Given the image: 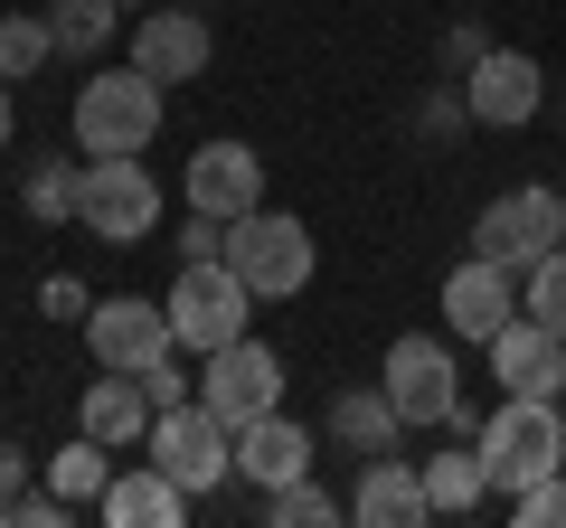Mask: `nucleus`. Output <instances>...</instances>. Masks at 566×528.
Returning <instances> with one entry per match:
<instances>
[{"label": "nucleus", "instance_id": "c85d7f7f", "mask_svg": "<svg viewBox=\"0 0 566 528\" xmlns=\"http://www.w3.org/2000/svg\"><path fill=\"white\" fill-rule=\"evenodd\" d=\"M208 255H227V218L189 208V218H180V264H208Z\"/></svg>", "mask_w": 566, "mask_h": 528}, {"label": "nucleus", "instance_id": "f704fd0d", "mask_svg": "<svg viewBox=\"0 0 566 528\" xmlns=\"http://www.w3.org/2000/svg\"><path fill=\"white\" fill-rule=\"evenodd\" d=\"M114 10H161V0H114Z\"/></svg>", "mask_w": 566, "mask_h": 528}, {"label": "nucleus", "instance_id": "cd10ccee", "mask_svg": "<svg viewBox=\"0 0 566 528\" xmlns=\"http://www.w3.org/2000/svg\"><path fill=\"white\" fill-rule=\"evenodd\" d=\"M510 519H520V528H566V472H547V482L510 490Z\"/></svg>", "mask_w": 566, "mask_h": 528}, {"label": "nucleus", "instance_id": "bb28decb", "mask_svg": "<svg viewBox=\"0 0 566 528\" xmlns=\"http://www.w3.org/2000/svg\"><path fill=\"white\" fill-rule=\"evenodd\" d=\"M48 57H57V29L48 20H0V76L10 85H29Z\"/></svg>", "mask_w": 566, "mask_h": 528}, {"label": "nucleus", "instance_id": "2f4dec72", "mask_svg": "<svg viewBox=\"0 0 566 528\" xmlns=\"http://www.w3.org/2000/svg\"><path fill=\"white\" fill-rule=\"evenodd\" d=\"M66 509H76V500H57V490H20V500H10V519H29V528H57Z\"/></svg>", "mask_w": 566, "mask_h": 528}, {"label": "nucleus", "instance_id": "f03ea898", "mask_svg": "<svg viewBox=\"0 0 566 528\" xmlns=\"http://www.w3.org/2000/svg\"><path fill=\"white\" fill-rule=\"evenodd\" d=\"M472 444L491 463V490H528L547 472H566V415H557V397H501Z\"/></svg>", "mask_w": 566, "mask_h": 528}, {"label": "nucleus", "instance_id": "f257e3e1", "mask_svg": "<svg viewBox=\"0 0 566 528\" xmlns=\"http://www.w3.org/2000/svg\"><path fill=\"white\" fill-rule=\"evenodd\" d=\"M161 133V76L142 66H95L76 85V151L85 161H123V151H151Z\"/></svg>", "mask_w": 566, "mask_h": 528}, {"label": "nucleus", "instance_id": "b1692460", "mask_svg": "<svg viewBox=\"0 0 566 528\" xmlns=\"http://www.w3.org/2000/svg\"><path fill=\"white\" fill-rule=\"evenodd\" d=\"M264 519H274V528H331V519H349V500H331V490L303 472V482L264 490Z\"/></svg>", "mask_w": 566, "mask_h": 528}, {"label": "nucleus", "instance_id": "39448f33", "mask_svg": "<svg viewBox=\"0 0 566 528\" xmlns=\"http://www.w3.org/2000/svg\"><path fill=\"white\" fill-rule=\"evenodd\" d=\"M245 303H255V293H245V274L227 255H208V264H180V274H170V340L180 349H227V340H245Z\"/></svg>", "mask_w": 566, "mask_h": 528}, {"label": "nucleus", "instance_id": "72a5a7b5", "mask_svg": "<svg viewBox=\"0 0 566 528\" xmlns=\"http://www.w3.org/2000/svg\"><path fill=\"white\" fill-rule=\"evenodd\" d=\"M10 133H20V104H10V76H0V151H10Z\"/></svg>", "mask_w": 566, "mask_h": 528}, {"label": "nucleus", "instance_id": "4468645a", "mask_svg": "<svg viewBox=\"0 0 566 528\" xmlns=\"http://www.w3.org/2000/svg\"><path fill=\"white\" fill-rule=\"evenodd\" d=\"M482 359H491V387H510V397H566V340L528 311L501 340H482Z\"/></svg>", "mask_w": 566, "mask_h": 528}, {"label": "nucleus", "instance_id": "473e14b6", "mask_svg": "<svg viewBox=\"0 0 566 528\" xmlns=\"http://www.w3.org/2000/svg\"><path fill=\"white\" fill-rule=\"evenodd\" d=\"M20 490H29V453L0 444V500H20Z\"/></svg>", "mask_w": 566, "mask_h": 528}, {"label": "nucleus", "instance_id": "9d476101", "mask_svg": "<svg viewBox=\"0 0 566 528\" xmlns=\"http://www.w3.org/2000/svg\"><path fill=\"white\" fill-rule=\"evenodd\" d=\"M199 397L227 415V425H255V415H274V406H283V359H274L264 340H227V349H208Z\"/></svg>", "mask_w": 566, "mask_h": 528}, {"label": "nucleus", "instance_id": "f3484780", "mask_svg": "<svg viewBox=\"0 0 566 528\" xmlns=\"http://www.w3.org/2000/svg\"><path fill=\"white\" fill-rule=\"evenodd\" d=\"M349 519H359V528H416V519H434V500H424V472H416V463H397V453L359 463Z\"/></svg>", "mask_w": 566, "mask_h": 528}, {"label": "nucleus", "instance_id": "e433bc0d", "mask_svg": "<svg viewBox=\"0 0 566 528\" xmlns=\"http://www.w3.org/2000/svg\"><path fill=\"white\" fill-rule=\"evenodd\" d=\"M0 519H10V500H0Z\"/></svg>", "mask_w": 566, "mask_h": 528}, {"label": "nucleus", "instance_id": "412c9836", "mask_svg": "<svg viewBox=\"0 0 566 528\" xmlns=\"http://www.w3.org/2000/svg\"><path fill=\"white\" fill-rule=\"evenodd\" d=\"M424 472V500H434V519H472V509L491 500V463H482V444H453V453H434V463H416Z\"/></svg>", "mask_w": 566, "mask_h": 528}, {"label": "nucleus", "instance_id": "423d86ee", "mask_svg": "<svg viewBox=\"0 0 566 528\" xmlns=\"http://www.w3.org/2000/svg\"><path fill=\"white\" fill-rule=\"evenodd\" d=\"M142 444H151V463H161L170 482H189V490H218L227 472H237V425H227L208 397H180V406H161Z\"/></svg>", "mask_w": 566, "mask_h": 528}, {"label": "nucleus", "instance_id": "dca6fc26", "mask_svg": "<svg viewBox=\"0 0 566 528\" xmlns=\"http://www.w3.org/2000/svg\"><path fill=\"white\" fill-rule=\"evenodd\" d=\"M312 453H322V444H312V425H293V415H255V425H237V472H245V482H255V490H283V482H303V472H312Z\"/></svg>", "mask_w": 566, "mask_h": 528}, {"label": "nucleus", "instance_id": "2eb2a0df", "mask_svg": "<svg viewBox=\"0 0 566 528\" xmlns=\"http://www.w3.org/2000/svg\"><path fill=\"white\" fill-rule=\"evenodd\" d=\"M189 208H208V218H245V208H264L255 142H199V151H189Z\"/></svg>", "mask_w": 566, "mask_h": 528}, {"label": "nucleus", "instance_id": "a878e982", "mask_svg": "<svg viewBox=\"0 0 566 528\" xmlns=\"http://www.w3.org/2000/svg\"><path fill=\"white\" fill-rule=\"evenodd\" d=\"M48 29H57V57H95V47L114 39V0H57Z\"/></svg>", "mask_w": 566, "mask_h": 528}, {"label": "nucleus", "instance_id": "4be33fe9", "mask_svg": "<svg viewBox=\"0 0 566 528\" xmlns=\"http://www.w3.org/2000/svg\"><path fill=\"white\" fill-rule=\"evenodd\" d=\"M48 490L76 509H104V490H114V444H95V434H76L66 453H48Z\"/></svg>", "mask_w": 566, "mask_h": 528}, {"label": "nucleus", "instance_id": "1a4fd4ad", "mask_svg": "<svg viewBox=\"0 0 566 528\" xmlns=\"http://www.w3.org/2000/svg\"><path fill=\"white\" fill-rule=\"evenodd\" d=\"M538 104H547V66L520 57V47H482V57L463 66V114L491 123V133H520Z\"/></svg>", "mask_w": 566, "mask_h": 528}, {"label": "nucleus", "instance_id": "6e6552de", "mask_svg": "<svg viewBox=\"0 0 566 528\" xmlns=\"http://www.w3.org/2000/svg\"><path fill=\"white\" fill-rule=\"evenodd\" d=\"M547 245H566V199L557 189H510V199H491L472 218V255L510 264V274H528Z\"/></svg>", "mask_w": 566, "mask_h": 528}, {"label": "nucleus", "instance_id": "6ab92c4d", "mask_svg": "<svg viewBox=\"0 0 566 528\" xmlns=\"http://www.w3.org/2000/svg\"><path fill=\"white\" fill-rule=\"evenodd\" d=\"M189 500H199L189 482H170L161 463H142V472H114V490H104L95 519H114V528H180Z\"/></svg>", "mask_w": 566, "mask_h": 528}, {"label": "nucleus", "instance_id": "a211bd4d", "mask_svg": "<svg viewBox=\"0 0 566 528\" xmlns=\"http://www.w3.org/2000/svg\"><path fill=\"white\" fill-rule=\"evenodd\" d=\"M151 415H161V406H151V387H142L133 368H104V378L85 387V406H76V434H95V444L123 453V444L151 434Z\"/></svg>", "mask_w": 566, "mask_h": 528}, {"label": "nucleus", "instance_id": "9b49d317", "mask_svg": "<svg viewBox=\"0 0 566 528\" xmlns=\"http://www.w3.org/2000/svg\"><path fill=\"white\" fill-rule=\"evenodd\" d=\"M434 311H444L453 340L482 349V340H501V330L520 321V274L491 264V255H472V264H453V274H444V303H434Z\"/></svg>", "mask_w": 566, "mask_h": 528}, {"label": "nucleus", "instance_id": "f8f14e48", "mask_svg": "<svg viewBox=\"0 0 566 528\" xmlns=\"http://www.w3.org/2000/svg\"><path fill=\"white\" fill-rule=\"evenodd\" d=\"M85 340H95V368H151V359H170V311L161 303H142V293H104L95 311H85Z\"/></svg>", "mask_w": 566, "mask_h": 528}, {"label": "nucleus", "instance_id": "c756f323", "mask_svg": "<svg viewBox=\"0 0 566 528\" xmlns=\"http://www.w3.org/2000/svg\"><path fill=\"white\" fill-rule=\"evenodd\" d=\"M39 311H48V321H85V311H95V293H85L76 274H48V284H39Z\"/></svg>", "mask_w": 566, "mask_h": 528}, {"label": "nucleus", "instance_id": "5701e85b", "mask_svg": "<svg viewBox=\"0 0 566 528\" xmlns=\"http://www.w3.org/2000/svg\"><path fill=\"white\" fill-rule=\"evenodd\" d=\"M76 180H85V161H57V151H39V161H29V180H20L29 218H39V226H66V218H76Z\"/></svg>", "mask_w": 566, "mask_h": 528}, {"label": "nucleus", "instance_id": "7c9ffc66", "mask_svg": "<svg viewBox=\"0 0 566 528\" xmlns=\"http://www.w3.org/2000/svg\"><path fill=\"white\" fill-rule=\"evenodd\" d=\"M142 387H151V406H180V397H199V378H189L180 359H151V368H142Z\"/></svg>", "mask_w": 566, "mask_h": 528}, {"label": "nucleus", "instance_id": "7ed1b4c3", "mask_svg": "<svg viewBox=\"0 0 566 528\" xmlns=\"http://www.w3.org/2000/svg\"><path fill=\"white\" fill-rule=\"evenodd\" d=\"M227 264L245 274L255 303H293L312 284V226L293 208H245V218H227Z\"/></svg>", "mask_w": 566, "mask_h": 528}, {"label": "nucleus", "instance_id": "0eeeda50", "mask_svg": "<svg viewBox=\"0 0 566 528\" xmlns=\"http://www.w3.org/2000/svg\"><path fill=\"white\" fill-rule=\"evenodd\" d=\"M76 226H85V236H104V245H142L151 226H161V180L142 170V151H123V161H85Z\"/></svg>", "mask_w": 566, "mask_h": 528}, {"label": "nucleus", "instance_id": "393cba45", "mask_svg": "<svg viewBox=\"0 0 566 528\" xmlns=\"http://www.w3.org/2000/svg\"><path fill=\"white\" fill-rule=\"evenodd\" d=\"M520 311H528V321H547V330L566 340V245H547V255L520 274Z\"/></svg>", "mask_w": 566, "mask_h": 528}, {"label": "nucleus", "instance_id": "20e7f679", "mask_svg": "<svg viewBox=\"0 0 566 528\" xmlns=\"http://www.w3.org/2000/svg\"><path fill=\"white\" fill-rule=\"evenodd\" d=\"M378 387H387V406L406 415V434H416V425H444V415L463 406V359H453V330H397V340H387Z\"/></svg>", "mask_w": 566, "mask_h": 528}, {"label": "nucleus", "instance_id": "ddd939ff", "mask_svg": "<svg viewBox=\"0 0 566 528\" xmlns=\"http://www.w3.org/2000/svg\"><path fill=\"white\" fill-rule=\"evenodd\" d=\"M208 57H218V39H208V20H199V10H180V0L142 10V29H133V66H142V76L189 85V76H208Z\"/></svg>", "mask_w": 566, "mask_h": 528}, {"label": "nucleus", "instance_id": "c9c22d12", "mask_svg": "<svg viewBox=\"0 0 566 528\" xmlns=\"http://www.w3.org/2000/svg\"><path fill=\"white\" fill-rule=\"evenodd\" d=\"M557 114H566V85H557Z\"/></svg>", "mask_w": 566, "mask_h": 528}, {"label": "nucleus", "instance_id": "aec40b11", "mask_svg": "<svg viewBox=\"0 0 566 528\" xmlns=\"http://www.w3.org/2000/svg\"><path fill=\"white\" fill-rule=\"evenodd\" d=\"M406 415L387 406V387H340L331 397V444L349 453V463H378V453H397Z\"/></svg>", "mask_w": 566, "mask_h": 528}]
</instances>
